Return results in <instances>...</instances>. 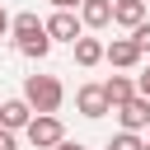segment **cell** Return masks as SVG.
Instances as JSON below:
<instances>
[{
	"label": "cell",
	"mask_w": 150,
	"mask_h": 150,
	"mask_svg": "<svg viewBox=\"0 0 150 150\" xmlns=\"http://www.w3.org/2000/svg\"><path fill=\"white\" fill-rule=\"evenodd\" d=\"M0 127H5V122H0Z\"/></svg>",
	"instance_id": "21"
},
{
	"label": "cell",
	"mask_w": 150,
	"mask_h": 150,
	"mask_svg": "<svg viewBox=\"0 0 150 150\" xmlns=\"http://www.w3.org/2000/svg\"><path fill=\"white\" fill-rule=\"evenodd\" d=\"M9 33H14V42H28V38H42V33H47V19H38L33 9H28V14H14Z\"/></svg>",
	"instance_id": "10"
},
{
	"label": "cell",
	"mask_w": 150,
	"mask_h": 150,
	"mask_svg": "<svg viewBox=\"0 0 150 150\" xmlns=\"http://www.w3.org/2000/svg\"><path fill=\"white\" fill-rule=\"evenodd\" d=\"M19 52H23V56H33V61H42V56L52 52V33H42V38H28V42H19Z\"/></svg>",
	"instance_id": "13"
},
{
	"label": "cell",
	"mask_w": 150,
	"mask_h": 150,
	"mask_svg": "<svg viewBox=\"0 0 150 150\" xmlns=\"http://www.w3.org/2000/svg\"><path fill=\"white\" fill-rule=\"evenodd\" d=\"M108 150H145V141H141L136 131H127V127H122V131L108 141Z\"/></svg>",
	"instance_id": "14"
},
{
	"label": "cell",
	"mask_w": 150,
	"mask_h": 150,
	"mask_svg": "<svg viewBox=\"0 0 150 150\" xmlns=\"http://www.w3.org/2000/svg\"><path fill=\"white\" fill-rule=\"evenodd\" d=\"M23 98L33 103V112H56L61 98H66V89H61L56 75H28L23 80Z\"/></svg>",
	"instance_id": "1"
},
{
	"label": "cell",
	"mask_w": 150,
	"mask_h": 150,
	"mask_svg": "<svg viewBox=\"0 0 150 150\" xmlns=\"http://www.w3.org/2000/svg\"><path fill=\"white\" fill-rule=\"evenodd\" d=\"M0 122H5L9 131H23V127L33 122V103H28V98H9V103H0Z\"/></svg>",
	"instance_id": "7"
},
{
	"label": "cell",
	"mask_w": 150,
	"mask_h": 150,
	"mask_svg": "<svg viewBox=\"0 0 150 150\" xmlns=\"http://www.w3.org/2000/svg\"><path fill=\"white\" fill-rule=\"evenodd\" d=\"M145 150H150V141H145Z\"/></svg>",
	"instance_id": "20"
},
{
	"label": "cell",
	"mask_w": 150,
	"mask_h": 150,
	"mask_svg": "<svg viewBox=\"0 0 150 150\" xmlns=\"http://www.w3.org/2000/svg\"><path fill=\"white\" fill-rule=\"evenodd\" d=\"M136 94H145V98H150V70H145V75H136Z\"/></svg>",
	"instance_id": "16"
},
{
	"label": "cell",
	"mask_w": 150,
	"mask_h": 150,
	"mask_svg": "<svg viewBox=\"0 0 150 150\" xmlns=\"http://www.w3.org/2000/svg\"><path fill=\"white\" fill-rule=\"evenodd\" d=\"M9 23H14V19H9V14H5V9H0V38H5V33H9Z\"/></svg>",
	"instance_id": "17"
},
{
	"label": "cell",
	"mask_w": 150,
	"mask_h": 150,
	"mask_svg": "<svg viewBox=\"0 0 150 150\" xmlns=\"http://www.w3.org/2000/svg\"><path fill=\"white\" fill-rule=\"evenodd\" d=\"M80 19H84V28H108L112 23V0H80Z\"/></svg>",
	"instance_id": "9"
},
{
	"label": "cell",
	"mask_w": 150,
	"mask_h": 150,
	"mask_svg": "<svg viewBox=\"0 0 150 150\" xmlns=\"http://www.w3.org/2000/svg\"><path fill=\"white\" fill-rule=\"evenodd\" d=\"M141 56H145V47H141L136 38H112V42H108V61H112L117 70H131Z\"/></svg>",
	"instance_id": "6"
},
{
	"label": "cell",
	"mask_w": 150,
	"mask_h": 150,
	"mask_svg": "<svg viewBox=\"0 0 150 150\" xmlns=\"http://www.w3.org/2000/svg\"><path fill=\"white\" fill-rule=\"evenodd\" d=\"M70 47H75V61H80L84 70H89V66H98V61H108V47H103L98 38H84V33H80Z\"/></svg>",
	"instance_id": "8"
},
{
	"label": "cell",
	"mask_w": 150,
	"mask_h": 150,
	"mask_svg": "<svg viewBox=\"0 0 150 150\" xmlns=\"http://www.w3.org/2000/svg\"><path fill=\"white\" fill-rule=\"evenodd\" d=\"M23 136H28L33 150H56V145L66 141V127H61L56 112H33V122L23 127Z\"/></svg>",
	"instance_id": "2"
},
{
	"label": "cell",
	"mask_w": 150,
	"mask_h": 150,
	"mask_svg": "<svg viewBox=\"0 0 150 150\" xmlns=\"http://www.w3.org/2000/svg\"><path fill=\"white\" fill-rule=\"evenodd\" d=\"M112 23H122V28L145 23V0H112Z\"/></svg>",
	"instance_id": "11"
},
{
	"label": "cell",
	"mask_w": 150,
	"mask_h": 150,
	"mask_svg": "<svg viewBox=\"0 0 150 150\" xmlns=\"http://www.w3.org/2000/svg\"><path fill=\"white\" fill-rule=\"evenodd\" d=\"M131 38H136V42L150 52V19H145V23H136V28H131Z\"/></svg>",
	"instance_id": "15"
},
{
	"label": "cell",
	"mask_w": 150,
	"mask_h": 150,
	"mask_svg": "<svg viewBox=\"0 0 150 150\" xmlns=\"http://www.w3.org/2000/svg\"><path fill=\"white\" fill-rule=\"evenodd\" d=\"M52 5H56V9H70V5H80V0H52Z\"/></svg>",
	"instance_id": "19"
},
{
	"label": "cell",
	"mask_w": 150,
	"mask_h": 150,
	"mask_svg": "<svg viewBox=\"0 0 150 150\" xmlns=\"http://www.w3.org/2000/svg\"><path fill=\"white\" fill-rule=\"evenodd\" d=\"M75 108H80V117H103V112H112V103H108V89H103V84H80Z\"/></svg>",
	"instance_id": "3"
},
{
	"label": "cell",
	"mask_w": 150,
	"mask_h": 150,
	"mask_svg": "<svg viewBox=\"0 0 150 150\" xmlns=\"http://www.w3.org/2000/svg\"><path fill=\"white\" fill-rule=\"evenodd\" d=\"M56 150H84V145H80V141H61Z\"/></svg>",
	"instance_id": "18"
},
{
	"label": "cell",
	"mask_w": 150,
	"mask_h": 150,
	"mask_svg": "<svg viewBox=\"0 0 150 150\" xmlns=\"http://www.w3.org/2000/svg\"><path fill=\"white\" fill-rule=\"evenodd\" d=\"M112 112L122 117V127H127V131H141V127H150V98H145V94H131V98H127V103H117Z\"/></svg>",
	"instance_id": "4"
},
{
	"label": "cell",
	"mask_w": 150,
	"mask_h": 150,
	"mask_svg": "<svg viewBox=\"0 0 150 150\" xmlns=\"http://www.w3.org/2000/svg\"><path fill=\"white\" fill-rule=\"evenodd\" d=\"M103 89H108V103L117 108V103H127V98L136 94V80H127V75H112V80H103Z\"/></svg>",
	"instance_id": "12"
},
{
	"label": "cell",
	"mask_w": 150,
	"mask_h": 150,
	"mask_svg": "<svg viewBox=\"0 0 150 150\" xmlns=\"http://www.w3.org/2000/svg\"><path fill=\"white\" fill-rule=\"evenodd\" d=\"M47 33H52V42H75V38L84 33V19L70 14V9H56V14L47 19Z\"/></svg>",
	"instance_id": "5"
}]
</instances>
